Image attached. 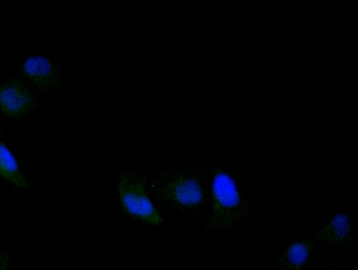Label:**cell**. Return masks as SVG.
Listing matches in <instances>:
<instances>
[{"label":"cell","mask_w":358,"mask_h":270,"mask_svg":"<svg viewBox=\"0 0 358 270\" xmlns=\"http://www.w3.org/2000/svg\"><path fill=\"white\" fill-rule=\"evenodd\" d=\"M210 169L211 214L208 228L223 229L239 225L247 218L248 206L233 180L218 166Z\"/></svg>","instance_id":"obj_1"},{"label":"cell","mask_w":358,"mask_h":270,"mask_svg":"<svg viewBox=\"0 0 358 270\" xmlns=\"http://www.w3.org/2000/svg\"><path fill=\"white\" fill-rule=\"evenodd\" d=\"M117 192L122 207L131 216L151 225L162 222V215L147 195L140 178L129 173L122 174Z\"/></svg>","instance_id":"obj_2"},{"label":"cell","mask_w":358,"mask_h":270,"mask_svg":"<svg viewBox=\"0 0 358 270\" xmlns=\"http://www.w3.org/2000/svg\"><path fill=\"white\" fill-rule=\"evenodd\" d=\"M357 236L352 219L346 213H340L329 218L312 237L317 243L345 248L351 246Z\"/></svg>","instance_id":"obj_3"},{"label":"cell","mask_w":358,"mask_h":270,"mask_svg":"<svg viewBox=\"0 0 358 270\" xmlns=\"http://www.w3.org/2000/svg\"><path fill=\"white\" fill-rule=\"evenodd\" d=\"M34 106V97L22 82L10 80L0 87V108L11 118L27 115Z\"/></svg>","instance_id":"obj_4"},{"label":"cell","mask_w":358,"mask_h":270,"mask_svg":"<svg viewBox=\"0 0 358 270\" xmlns=\"http://www.w3.org/2000/svg\"><path fill=\"white\" fill-rule=\"evenodd\" d=\"M317 243L313 237H299L281 251L275 262L278 270H308Z\"/></svg>","instance_id":"obj_5"},{"label":"cell","mask_w":358,"mask_h":270,"mask_svg":"<svg viewBox=\"0 0 358 270\" xmlns=\"http://www.w3.org/2000/svg\"><path fill=\"white\" fill-rule=\"evenodd\" d=\"M166 190L171 201L185 208L198 207L203 201L201 184L192 176L179 175L166 184Z\"/></svg>","instance_id":"obj_6"},{"label":"cell","mask_w":358,"mask_h":270,"mask_svg":"<svg viewBox=\"0 0 358 270\" xmlns=\"http://www.w3.org/2000/svg\"><path fill=\"white\" fill-rule=\"evenodd\" d=\"M22 72L35 86L42 90L54 87L58 80V69L48 57H31L22 65Z\"/></svg>","instance_id":"obj_7"},{"label":"cell","mask_w":358,"mask_h":270,"mask_svg":"<svg viewBox=\"0 0 358 270\" xmlns=\"http://www.w3.org/2000/svg\"><path fill=\"white\" fill-rule=\"evenodd\" d=\"M0 176L9 183L20 189L27 187L28 183L19 169L15 158L0 141Z\"/></svg>","instance_id":"obj_8"},{"label":"cell","mask_w":358,"mask_h":270,"mask_svg":"<svg viewBox=\"0 0 358 270\" xmlns=\"http://www.w3.org/2000/svg\"><path fill=\"white\" fill-rule=\"evenodd\" d=\"M0 270H12L9 257L1 250H0Z\"/></svg>","instance_id":"obj_9"},{"label":"cell","mask_w":358,"mask_h":270,"mask_svg":"<svg viewBox=\"0 0 358 270\" xmlns=\"http://www.w3.org/2000/svg\"><path fill=\"white\" fill-rule=\"evenodd\" d=\"M315 270H345L343 267L337 265V263L333 262L331 264H327L322 262Z\"/></svg>","instance_id":"obj_10"},{"label":"cell","mask_w":358,"mask_h":270,"mask_svg":"<svg viewBox=\"0 0 358 270\" xmlns=\"http://www.w3.org/2000/svg\"><path fill=\"white\" fill-rule=\"evenodd\" d=\"M0 133H1V126H0Z\"/></svg>","instance_id":"obj_11"}]
</instances>
